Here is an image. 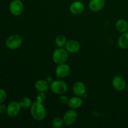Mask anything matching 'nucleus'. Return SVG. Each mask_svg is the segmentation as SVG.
Returning a JSON list of instances; mask_svg holds the SVG:
<instances>
[{
  "instance_id": "25",
  "label": "nucleus",
  "mask_w": 128,
  "mask_h": 128,
  "mask_svg": "<svg viewBox=\"0 0 128 128\" xmlns=\"http://www.w3.org/2000/svg\"><path fill=\"white\" fill-rule=\"evenodd\" d=\"M46 81H47L50 84H51V82H52V81H54L53 79H52V78L51 77V76H49V77H48L47 79H46Z\"/></svg>"
},
{
  "instance_id": "21",
  "label": "nucleus",
  "mask_w": 128,
  "mask_h": 128,
  "mask_svg": "<svg viewBox=\"0 0 128 128\" xmlns=\"http://www.w3.org/2000/svg\"><path fill=\"white\" fill-rule=\"evenodd\" d=\"M46 100V94L44 92H39V93L36 95V101L38 102L43 103Z\"/></svg>"
},
{
  "instance_id": "22",
  "label": "nucleus",
  "mask_w": 128,
  "mask_h": 128,
  "mask_svg": "<svg viewBox=\"0 0 128 128\" xmlns=\"http://www.w3.org/2000/svg\"><path fill=\"white\" fill-rule=\"evenodd\" d=\"M7 98L6 92L2 89H0V103H2L4 102Z\"/></svg>"
},
{
  "instance_id": "16",
  "label": "nucleus",
  "mask_w": 128,
  "mask_h": 128,
  "mask_svg": "<svg viewBox=\"0 0 128 128\" xmlns=\"http://www.w3.org/2000/svg\"><path fill=\"white\" fill-rule=\"evenodd\" d=\"M118 46H120V48L122 49V50L128 49V31L123 32L120 36L118 39Z\"/></svg>"
},
{
  "instance_id": "23",
  "label": "nucleus",
  "mask_w": 128,
  "mask_h": 128,
  "mask_svg": "<svg viewBox=\"0 0 128 128\" xmlns=\"http://www.w3.org/2000/svg\"><path fill=\"white\" fill-rule=\"evenodd\" d=\"M69 100H70V99H69L68 97L67 96H66V95L62 94V96L60 97V101H61V103L64 104H68Z\"/></svg>"
},
{
  "instance_id": "4",
  "label": "nucleus",
  "mask_w": 128,
  "mask_h": 128,
  "mask_svg": "<svg viewBox=\"0 0 128 128\" xmlns=\"http://www.w3.org/2000/svg\"><path fill=\"white\" fill-rule=\"evenodd\" d=\"M22 40L20 35L12 34L8 38L6 41V44L10 50H16L22 44Z\"/></svg>"
},
{
  "instance_id": "20",
  "label": "nucleus",
  "mask_w": 128,
  "mask_h": 128,
  "mask_svg": "<svg viewBox=\"0 0 128 128\" xmlns=\"http://www.w3.org/2000/svg\"><path fill=\"white\" fill-rule=\"evenodd\" d=\"M52 126L53 128H60L62 127V125L64 124V121L63 119L61 118H55L53 119L52 121Z\"/></svg>"
},
{
  "instance_id": "15",
  "label": "nucleus",
  "mask_w": 128,
  "mask_h": 128,
  "mask_svg": "<svg viewBox=\"0 0 128 128\" xmlns=\"http://www.w3.org/2000/svg\"><path fill=\"white\" fill-rule=\"evenodd\" d=\"M82 100L80 96H74V97L71 98L69 100L68 102V105L70 108L73 109V110H76V109H78L82 106Z\"/></svg>"
},
{
  "instance_id": "10",
  "label": "nucleus",
  "mask_w": 128,
  "mask_h": 128,
  "mask_svg": "<svg viewBox=\"0 0 128 128\" xmlns=\"http://www.w3.org/2000/svg\"><path fill=\"white\" fill-rule=\"evenodd\" d=\"M81 48L80 43L78 41L74 40H71L68 41L65 45V49L68 52L70 53H76L78 52Z\"/></svg>"
},
{
  "instance_id": "17",
  "label": "nucleus",
  "mask_w": 128,
  "mask_h": 128,
  "mask_svg": "<svg viewBox=\"0 0 128 128\" xmlns=\"http://www.w3.org/2000/svg\"><path fill=\"white\" fill-rule=\"evenodd\" d=\"M116 28L119 32L123 33V32H126L128 30V23L124 20L121 19V20H118L116 22Z\"/></svg>"
},
{
  "instance_id": "8",
  "label": "nucleus",
  "mask_w": 128,
  "mask_h": 128,
  "mask_svg": "<svg viewBox=\"0 0 128 128\" xmlns=\"http://www.w3.org/2000/svg\"><path fill=\"white\" fill-rule=\"evenodd\" d=\"M21 106L17 101H12L7 107V114L10 117L14 118L19 114L21 111Z\"/></svg>"
},
{
  "instance_id": "3",
  "label": "nucleus",
  "mask_w": 128,
  "mask_h": 128,
  "mask_svg": "<svg viewBox=\"0 0 128 128\" xmlns=\"http://www.w3.org/2000/svg\"><path fill=\"white\" fill-rule=\"evenodd\" d=\"M50 89L52 92L56 94H64L68 90V85L61 80H54L50 84Z\"/></svg>"
},
{
  "instance_id": "12",
  "label": "nucleus",
  "mask_w": 128,
  "mask_h": 128,
  "mask_svg": "<svg viewBox=\"0 0 128 128\" xmlns=\"http://www.w3.org/2000/svg\"><path fill=\"white\" fill-rule=\"evenodd\" d=\"M84 9V5L81 1H74L70 5V10L71 12L73 14H80Z\"/></svg>"
},
{
  "instance_id": "18",
  "label": "nucleus",
  "mask_w": 128,
  "mask_h": 128,
  "mask_svg": "<svg viewBox=\"0 0 128 128\" xmlns=\"http://www.w3.org/2000/svg\"><path fill=\"white\" fill-rule=\"evenodd\" d=\"M20 106L22 109H28L29 108H31V105H32V101H31V99L28 97H24L22 98L19 102Z\"/></svg>"
},
{
  "instance_id": "2",
  "label": "nucleus",
  "mask_w": 128,
  "mask_h": 128,
  "mask_svg": "<svg viewBox=\"0 0 128 128\" xmlns=\"http://www.w3.org/2000/svg\"><path fill=\"white\" fill-rule=\"evenodd\" d=\"M68 58V52L63 48H56L52 54V60L57 64L65 63Z\"/></svg>"
},
{
  "instance_id": "5",
  "label": "nucleus",
  "mask_w": 128,
  "mask_h": 128,
  "mask_svg": "<svg viewBox=\"0 0 128 128\" xmlns=\"http://www.w3.org/2000/svg\"><path fill=\"white\" fill-rule=\"evenodd\" d=\"M78 117V115L74 110L72 109V110H69L64 114L63 118H62L64 123L67 126L74 124L77 121Z\"/></svg>"
},
{
  "instance_id": "13",
  "label": "nucleus",
  "mask_w": 128,
  "mask_h": 128,
  "mask_svg": "<svg viewBox=\"0 0 128 128\" xmlns=\"http://www.w3.org/2000/svg\"><path fill=\"white\" fill-rule=\"evenodd\" d=\"M104 0H91L89 3V8L93 12L100 11L104 7Z\"/></svg>"
},
{
  "instance_id": "7",
  "label": "nucleus",
  "mask_w": 128,
  "mask_h": 128,
  "mask_svg": "<svg viewBox=\"0 0 128 128\" xmlns=\"http://www.w3.org/2000/svg\"><path fill=\"white\" fill-rule=\"evenodd\" d=\"M70 67L67 64L62 63L58 64L55 71L56 76L58 78H64L70 73Z\"/></svg>"
},
{
  "instance_id": "14",
  "label": "nucleus",
  "mask_w": 128,
  "mask_h": 128,
  "mask_svg": "<svg viewBox=\"0 0 128 128\" xmlns=\"http://www.w3.org/2000/svg\"><path fill=\"white\" fill-rule=\"evenodd\" d=\"M34 87L38 92H46L50 88V83L46 80H39L35 82Z\"/></svg>"
},
{
  "instance_id": "9",
  "label": "nucleus",
  "mask_w": 128,
  "mask_h": 128,
  "mask_svg": "<svg viewBox=\"0 0 128 128\" xmlns=\"http://www.w3.org/2000/svg\"><path fill=\"white\" fill-rule=\"evenodd\" d=\"M112 85L114 90L121 91L124 90L126 88V82L124 79L121 76H116L112 78Z\"/></svg>"
},
{
  "instance_id": "24",
  "label": "nucleus",
  "mask_w": 128,
  "mask_h": 128,
  "mask_svg": "<svg viewBox=\"0 0 128 128\" xmlns=\"http://www.w3.org/2000/svg\"><path fill=\"white\" fill-rule=\"evenodd\" d=\"M5 112H7V108L5 105L0 104V114H3Z\"/></svg>"
},
{
  "instance_id": "6",
  "label": "nucleus",
  "mask_w": 128,
  "mask_h": 128,
  "mask_svg": "<svg viewBox=\"0 0 128 128\" xmlns=\"http://www.w3.org/2000/svg\"><path fill=\"white\" fill-rule=\"evenodd\" d=\"M24 6L20 0H13L10 4V11L12 15L19 16L23 11Z\"/></svg>"
},
{
  "instance_id": "11",
  "label": "nucleus",
  "mask_w": 128,
  "mask_h": 128,
  "mask_svg": "<svg viewBox=\"0 0 128 128\" xmlns=\"http://www.w3.org/2000/svg\"><path fill=\"white\" fill-rule=\"evenodd\" d=\"M72 91L76 96L81 97L86 94V86L81 81H77L73 84Z\"/></svg>"
},
{
  "instance_id": "1",
  "label": "nucleus",
  "mask_w": 128,
  "mask_h": 128,
  "mask_svg": "<svg viewBox=\"0 0 128 128\" xmlns=\"http://www.w3.org/2000/svg\"><path fill=\"white\" fill-rule=\"evenodd\" d=\"M31 114L34 120L41 121L45 119L46 116V110L42 102L35 101L32 102L30 108Z\"/></svg>"
},
{
  "instance_id": "19",
  "label": "nucleus",
  "mask_w": 128,
  "mask_h": 128,
  "mask_svg": "<svg viewBox=\"0 0 128 128\" xmlns=\"http://www.w3.org/2000/svg\"><path fill=\"white\" fill-rule=\"evenodd\" d=\"M55 42L58 48H62L63 46H65L67 42L66 36L62 34L58 35L55 39Z\"/></svg>"
}]
</instances>
